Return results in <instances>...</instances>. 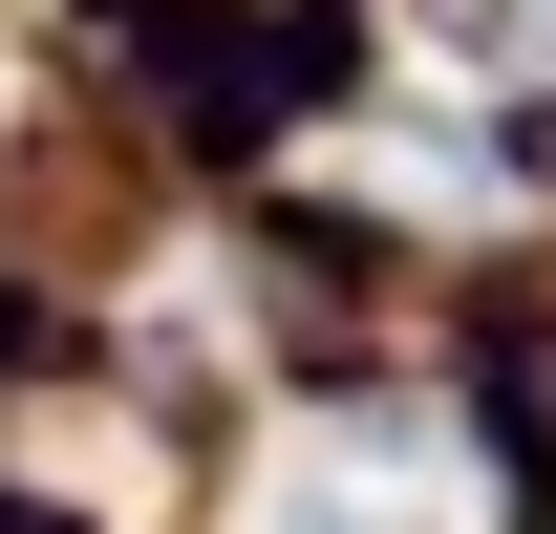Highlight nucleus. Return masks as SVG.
I'll list each match as a JSON object with an SVG mask.
<instances>
[{
	"mask_svg": "<svg viewBox=\"0 0 556 534\" xmlns=\"http://www.w3.org/2000/svg\"><path fill=\"white\" fill-rule=\"evenodd\" d=\"M278 534H450V492H428V449H321L278 492Z\"/></svg>",
	"mask_w": 556,
	"mask_h": 534,
	"instance_id": "nucleus-1",
	"label": "nucleus"
},
{
	"mask_svg": "<svg viewBox=\"0 0 556 534\" xmlns=\"http://www.w3.org/2000/svg\"><path fill=\"white\" fill-rule=\"evenodd\" d=\"M471 22H492V43H514V65H535V43H556V0H471Z\"/></svg>",
	"mask_w": 556,
	"mask_h": 534,
	"instance_id": "nucleus-2",
	"label": "nucleus"
}]
</instances>
